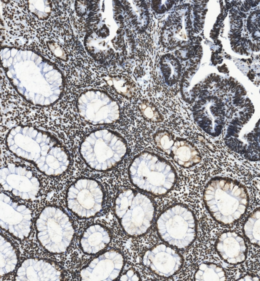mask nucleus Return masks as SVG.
Wrapping results in <instances>:
<instances>
[{"label":"nucleus","instance_id":"f257e3e1","mask_svg":"<svg viewBox=\"0 0 260 281\" xmlns=\"http://www.w3.org/2000/svg\"><path fill=\"white\" fill-rule=\"evenodd\" d=\"M213 91L195 105L194 119L202 131L217 137L231 126L252 119L255 109L245 88L232 77L214 75Z\"/></svg>","mask_w":260,"mask_h":281},{"label":"nucleus","instance_id":"f03ea898","mask_svg":"<svg viewBox=\"0 0 260 281\" xmlns=\"http://www.w3.org/2000/svg\"><path fill=\"white\" fill-rule=\"evenodd\" d=\"M11 153L32 163L47 177H58L67 172L70 164L68 152L50 133L28 126L13 128L6 137Z\"/></svg>","mask_w":260,"mask_h":281},{"label":"nucleus","instance_id":"7ed1b4c3","mask_svg":"<svg viewBox=\"0 0 260 281\" xmlns=\"http://www.w3.org/2000/svg\"><path fill=\"white\" fill-rule=\"evenodd\" d=\"M203 201L213 219L224 225L233 224L247 211L249 196L245 186L227 177H215L206 185Z\"/></svg>","mask_w":260,"mask_h":281},{"label":"nucleus","instance_id":"20e7f679","mask_svg":"<svg viewBox=\"0 0 260 281\" xmlns=\"http://www.w3.org/2000/svg\"><path fill=\"white\" fill-rule=\"evenodd\" d=\"M134 186L155 196H163L174 188L177 174L170 163L157 154L143 152L134 157L129 167Z\"/></svg>","mask_w":260,"mask_h":281},{"label":"nucleus","instance_id":"39448f33","mask_svg":"<svg viewBox=\"0 0 260 281\" xmlns=\"http://www.w3.org/2000/svg\"><path fill=\"white\" fill-rule=\"evenodd\" d=\"M80 154L90 168L107 172L121 162L128 152L126 140L115 131L99 129L87 135L80 146Z\"/></svg>","mask_w":260,"mask_h":281},{"label":"nucleus","instance_id":"423d86ee","mask_svg":"<svg viewBox=\"0 0 260 281\" xmlns=\"http://www.w3.org/2000/svg\"><path fill=\"white\" fill-rule=\"evenodd\" d=\"M229 37L232 50L242 55L260 51V1H242L230 11Z\"/></svg>","mask_w":260,"mask_h":281},{"label":"nucleus","instance_id":"0eeeda50","mask_svg":"<svg viewBox=\"0 0 260 281\" xmlns=\"http://www.w3.org/2000/svg\"><path fill=\"white\" fill-rule=\"evenodd\" d=\"M114 212L125 233L129 236L138 237L146 234L151 227L155 207L146 195L127 189L117 195Z\"/></svg>","mask_w":260,"mask_h":281},{"label":"nucleus","instance_id":"6e6552de","mask_svg":"<svg viewBox=\"0 0 260 281\" xmlns=\"http://www.w3.org/2000/svg\"><path fill=\"white\" fill-rule=\"evenodd\" d=\"M37 239L48 253H65L74 237V226L67 212L58 206L50 205L43 209L35 222Z\"/></svg>","mask_w":260,"mask_h":281},{"label":"nucleus","instance_id":"1a4fd4ad","mask_svg":"<svg viewBox=\"0 0 260 281\" xmlns=\"http://www.w3.org/2000/svg\"><path fill=\"white\" fill-rule=\"evenodd\" d=\"M156 228L158 236L166 244L186 249L197 236V220L189 208L178 203L168 207L158 216Z\"/></svg>","mask_w":260,"mask_h":281},{"label":"nucleus","instance_id":"9d476101","mask_svg":"<svg viewBox=\"0 0 260 281\" xmlns=\"http://www.w3.org/2000/svg\"><path fill=\"white\" fill-rule=\"evenodd\" d=\"M66 199L67 208L75 216L81 219H90L102 210L104 189L97 180L81 178L68 188Z\"/></svg>","mask_w":260,"mask_h":281},{"label":"nucleus","instance_id":"9b49d317","mask_svg":"<svg viewBox=\"0 0 260 281\" xmlns=\"http://www.w3.org/2000/svg\"><path fill=\"white\" fill-rule=\"evenodd\" d=\"M77 107L81 119L92 125L113 124L120 118L118 103L104 92H84L78 99Z\"/></svg>","mask_w":260,"mask_h":281},{"label":"nucleus","instance_id":"f8f14e48","mask_svg":"<svg viewBox=\"0 0 260 281\" xmlns=\"http://www.w3.org/2000/svg\"><path fill=\"white\" fill-rule=\"evenodd\" d=\"M3 189L25 200H35L40 190V182L33 172L23 166L9 164L0 169Z\"/></svg>","mask_w":260,"mask_h":281},{"label":"nucleus","instance_id":"ddd939ff","mask_svg":"<svg viewBox=\"0 0 260 281\" xmlns=\"http://www.w3.org/2000/svg\"><path fill=\"white\" fill-rule=\"evenodd\" d=\"M32 212L4 193L0 194V226L13 237L23 240L30 236Z\"/></svg>","mask_w":260,"mask_h":281},{"label":"nucleus","instance_id":"4468645a","mask_svg":"<svg viewBox=\"0 0 260 281\" xmlns=\"http://www.w3.org/2000/svg\"><path fill=\"white\" fill-rule=\"evenodd\" d=\"M156 147L179 166L191 168L200 162L201 156L196 147L184 138L176 136L165 130H160L153 136Z\"/></svg>","mask_w":260,"mask_h":281},{"label":"nucleus","instance_id":"2eb2a0df","mask_svg":"<svg viewBox=\"0 0 260 281\" xmlns=\"http://www.w3.org/2000/svg\"><path fill=\"white\" fill-rule=\"evenodd\" d=\"M124 262L123 255L120 251H106L81 269L80 279L82 281H114L119 278Z\"/></svg>","mask_w":260,"mask_h":281},{"label":"nucleus","instance_id":"dca6fc26","mask_svg":"<svg viewBox=\"0 0 260 281\" xmlns=\"http://www.w3.org/2000/svg\"><path fill=\"white\" fill-rule=\"evenodd\" d=\"M142 261L157 276L169 278L180 270L183 259L178 252L168 245L160 244L148 250L143 255Z\"/></svg>","mask_w":260,"mask_h":281},{"label":"nucleus","instance_id":"f3484780","mask_svg":"<svg viewBox=\"0 0 260 281\" xmlns=\"http://www.w3.org/2000/svg\"><path fill=\"white\" fill-rule=\"evenodd\" d=\"M64 271L51 260L30 258L24 260L18 267L15 280L20 281H61Z\"/></svg>","mask_w":260,"mask_h":281},{"label":"nucleus","instance_id":"a211bd4d","mask_svg":"<svg viewBox=\"0 0 260 281\" xmlns=\"http://www.w3.org/2000/svg\"><path fill=\"white\" fill-rule=\"evenodd\" d=\"M215 249L221 259L231 265L242 263L247 257V245L242 236L235 231L222 233L216 240Z\"/></svg>","mask_w":260,"mask_h":281},{"label":"nucleus","instance_id":"6ab92c4d","mask_svg":"<svg viewBox=\"0 0 260 281\" xmlns=\"http://www.w3.org/2000/svg\"><path fill=\"white\" fill-rule=\"evenodd\" d=\"M109 229L98 224L88 227L80 239V246L83 252L88 255H96L105 249L111 241Z\"/></svg>","mask_w":260,"mask_h":281},{"label":"nucleus","instance_id":"aec40b11","mask_svg":"<svg viewBox=\"0 0 260 281\" xmlns=\"http://www.w3.org/2000/svg\"><path fill=\"white\" fill-rule=\"evenodd\" d=\"M18 262V255L15 247L3 235L0 239V276L13 272Z\"/></svg>","mask_w":260,"mask_h":281},{"label":"nucleus","instance_id":"412c9836","mask_svg":"<svg viewBox=\"0 0 260 281\" xmlns=\"http://www.w3.org/2000/svg\"><path fill=\"white\" fill-rule=\"evenodd\" d=\"M227 280L224 269L216 264L204 262L199 266L194 274L197 281H225Z\"/></svg>","mask_w":260,"mask_h":281},{"label":"nucleus","instance_id":"4be33fe9","mask_svg":"<svg viewBox=\"0 0 260 281\" xmlns=\"http://www.w3.org/2000/svg\"><path fill=\"white\" fill-rule=\"evenodd\" d=\"M243 229L250 243L260 247V207L256 209L247 218Z\"/></svg>","mask_w":260,"mask_h":281},{"label":"nucleus","instance_id":"5701e85b","mask_svg":"<svg viewBox=\"0 0 260 281\" xmlns=\"http://www.w3.org/2000/svg\"><path fill=\"white\" fill-rule=\"evenodd\" d=\"M141 112L143 114L144 117L148 120L152 122H160L162 120V117L161 113L158 112L156 107L152 104L144 101L140 106Z\"/></svg>","mask_w":260,"mask_h":281},{"label":"nucleus","instance_id":"b1692460","mask_svg":"<svg viewBox=\"0 0 260 281\" xmlns=\"http://www.w3.org/2000/svg\"><path fill=\"white\" fill-rule=\"evenodd\" d=\"M120 281H138L140 280V277L139 274L133 269H130L126 271L123 275H121Z\"/></svg>","mask_w":260,"mask_h":281},{"label":"nucleus","instance_id":"393cba45","mask_svg":"<svg viewBox=\"0 0 260 281\" xmlns=\"http://www.w3.org/2000/svg\"><path fill=\"white\" fill-rule=\"evenodd\" d=\"M237 281H260L259 278L254 274H247L237 280Z\"/></svg>","mask_w":260,"mask_h":281},{"label":"nucleus","instance_id":"a878e982","mask_svg":"<svg viewBox=\"0 0 260 281\" xmlns=\"http://www.w3.org/2000/svg\"></svg>","mask_w":260,"mask_h":281}]
</instances>
